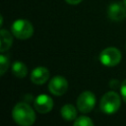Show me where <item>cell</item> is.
<instances>
[{"label": "cell", "mask_w": 126, "mask_h": 126, "mask_svg": "<svg viewBox=\"0 0 126 126\" xmlns=\"http://www.w3.org/2000/svg\"><path fill=\"white\" fill-rule=\"evenodd\" d=\"M14 121L20 126H32L35 120V114L32 108L26 102L17 103L12 111Z\"/></svg>", "instance_id": "obj_1"}, {"label": "cell", "mask_w": 126, "mask_h": 126, "mask_svg": "<svg viewBox=\"0 0 126 126\" xmlns=\"http://www.w3.org/2000/svg\"><path fill=\"white\" fill-rule=\"evenodd\" d=\"M100 109L107 114H112L120 107V97L115 92L106 93L100 99Z\"/></svg>", "instance_id": "obj_2"}, {"label": "cell", "mask_w": 126, "mask_h": 126, "mask_svg": "<svg viewBox=\"0 0 126 126\" xmlns=\"http://www.w3.org/2000/svg\"><path fill=\"white\" fill-rule=\"evenodd\" d=\"M12 32L19 39H27L32 35L33 27L28 20L19 19L13 23Z\"/></svg>", "instance_id": "obj_3"}, {"label": "cell", "mask_w": 126, "mask_h": 126, "mask_svg": "<svg viewBox=\"0 0 126 126\" xmlns=\"http://www.w3.org/2000/svg\"><path fill=\"white\" fill-rule=\"evenodd\" d=\"M99 59L103 65L107 67H113L120 62L121 53L115 47H107L100 52Z\"/></svg>", "instance_id": "obj_4"}, {"label": "cell", "mask_w": 126, "mask_h": 126, "mask_svg": "<svg viewBox=\"0 0 126 126\" xmlns=\"http://www.w3.org/2000/svg\"><path fill=\"white\" fill-rule=\"evenodd\" d=\"M95 104V96L92 92H83L77 98V107L83 112L87 113L93 110Z\"/></svg>", "instance_id": "obj_5"}, {"label": "cell", "mask_w": 126, "mask_h": 126, "mask_svg": "<svg viewBox=\"0 0 126 126\" xmlns=\"http://www.w3.org/2000/svg\"><path fill=\"white\" fill-rule=\"evenodd\" d=\"M48 89L51 94L55 95H62L68 90V82L62 76L53 77L49 82Z\"/></svg>", "instance_id": "obj_6"}, {"label": "cell", "mask_w": 126, "mask_h": 126, "mask_svg": "<svg viewBox=\"0 0 126 126\" xmlns=\"http://www.w3.org/2000/svg\"><path fill=\"white\" fill-rule=\"evenodd\" d=\"M107 16L110 20L120 22L126 18V6L124 3L114 2L107 8Z\"/></svg>", "instance_id": "obj_7"}, {"label": "cell", "mask_w": 126, "mask_h": 126, "mask_svg": "<svg viewBox=\"0 0 126 126\" xmlns=\"http://www.w3.org/2000/svg\"><path fill=\"white\" fill-rule=\"evenodd\" d=\"M34 107L39 113H47L53 107V100L44 94H39L34 100Z\"/></svg>", "instance_id": "obj_8"}, {"label": "cell", "mask_w": 126, "mask_h": 126, "mask_svg": "<svg viewBox=\"0 0 126 126\" xmlns=\"http://www.w3.org/2000/svg\"><path fill=\"white\" fill-rule=\"evenodd\" d=\"M49 78V72L44 67H37L32 70L31 74V80L33 84L41 85L44 84Z\"/></svg>", "instance_id": "obj_9"}, {"label": "cell", "mask_w": 126, "mask_h": 126, "mask_svg": "<svg viewBox=\"0 0 126 126\" xmlns=\"http://www.w3.org/2000/svg\"><path fill=\"white\" fill-rule=\"evenodd\" d=\"M0 37H1V43H0V51L4 52L6 50H8L12 43H13V37L11 35V33L6 31V30H1L0 31Z\"/></svg>", "instance_id": "obj_10"}, {"label": "cell", "mask_w": 126, "mask_h": 126, "mask_svg": "<svg viewBox=\"0 0 126 126\" xmlns=\"http://www.w3.org/2000/svg\"><path fill=\"white\" fill-rule=\"evenodd\" d=\"M61 115L65 120H74L75 118H77V109L72 104H65L61 108Z\"/></svg>", "instance_id": "obj_11"}, {"label": "cell", "mask_w": 126, "mask_h": 126, "mask_svg": "<svg viewBox=\"0 0 126 126\" xmlns=\"http://www.w3.org/2000/svg\"><path fill=\"white\" fill-rule=\"evenodd\" d=\"M12 72L16 77L24 78L28 73V68L23 62L16 61V62H14V64L12 66Z\"/></svg>", "instance_id": "obj_12"}, {"label": "cell", "mask_w": 126, "mask_h": 126, "mask_svg": "<svg viewBox=\"0 0 126 126\" xmlns=\"http://www.w3.org/2000/svg\"><path fill=\"white\" fill-rule=\"evenodd\" d=\"M73 126H94V123L91 118L87 116H80L75 120Z\"/></svg>", "instance_id": "obj_13"}, {"label": "cell", "mask_w": 126, "mask_h": 126, "mask_svg": "<svg viewBox=\"0 0 126 126\" xmlns=\"http://www.w3.org/2000/svg\"><path fill=\"white\" fill-rule=\"evenodd\" d=\"M9 67V59L5 55H0V75H4Z\"/></svg>", "instance_id": "obj_14"}, {"label": "cell", "mask_w": 126, "mask_h": 126, "mask_svg": "<svg viewBox=\"0 0 126 126\" xmlns=\"http://www.w3.org/2000/svg\"><path fill=\"white\" fill-rule=\"evenodd\" d=\"M121 94L124 101L126 102V80L123 81V83L121 84Z\"/></svg>", "instance_id": "obj_15"}, {"label": "cell", "mask_w": 126, "mask_h": 126, "mask_svg": "<svg viewBox=\"0 0 126 126\" xmlns=\"http://www.w3.org/2000/svg\"><path fill=\"white\" fill-rule=\"evenodd\" d=\"M68 4H70V5H77V4H79V3H81L82 2V0H65Z\"/></svg>", "instance_id": "obj_16"}, {"label": "cell", "mask_w": 126, "mask_h": 126, "mask_svg": "<svg viewBox=\"0 0 126 126\" xmlns=\"http://www.w3.org/2000/svg\"><path fill=\"white\" fill-rule=\"evenodd\" d=\"M123 3H124V5L126 6V0H123Z\"/></svg>", "instance_id": "obj_17"}]
</instances>
